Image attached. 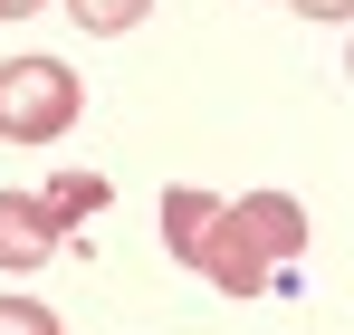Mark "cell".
I'll list each match as a JSON object with an SVG mask.
<instances>
[{
  "label": "cell",
  "mask_w": 354,
  "mask_h": 335,
  "mask_svg": "<svg viewBox=\"0 0 354 335\" xmlns=\"http://www.w3.org/2000/svg\"><path fill=\"white\" fill-rule=\"evenodd\" d=\"M297 249H306V211H297L288 192H239V201H221L211 211V230H201V278L221 287V297H259V287L288 269Z\"/></svg>",
  "instance_id": "obj_1"
},
{
  "label": "cell",
  "mask_w": 354,
  "mask_h": 335,
  "mask_svg": "<svg viewBox=\"0 0 354 335\" xmlns=\"http://www.w3.org/2000/svg\"><path fill=\"white\" fill-rule=\"evenodd\" d=\"M86 115V87L58 57H0V144H58Z\"/></svg>",
  "instance_id": "obj_2"
},
{
  "label": "cell",
  "mask_w": 354,
  "mask_h": 335,
  "mask_svg": "<svg viewBox=\"0 0 354 335\" xmlns=\"http://www.w3.org/2000/svg\"><path fill=\"white\" fill-rule=\"evenodd\" d=\"M58 249H67V230L48 221V201H39V192H0V269H10V278L48 269Z\"/></svg>",
  "instance_id": "obj_3"
},
{
  "label": "cell",
  "mask_w": 354,
  "mask_h": 335,
  "mask_svg": "<svg viewBox=\"0 0 354 335\" xmlns=\"http://www.w3.org/2000/svg\"><path fill=\"white\" fill-rule=\"evenodd\" d=\"M211 211H221V192H201V182H173V192H163V249H173L182 269L201 259V230H211Z\"/></svg>",
  "instance_id": "obj_4"
},
{
  "label": "cell",
  "mask_w": 354,
  "mask_h": 335,
  "mask_svg": "<svg viewBox=\"0 0 354 335\" xmlns=\"http://www.w3.org/2000/svg\"><path fill=\"white\" fill-rule=\"evenodd\" d=\"M39 201H48V221H58V230H77L86 211H106V172H58Z\"/></svg>",
  "instance_id": "obj_5"
},
{
  "label": "cell",
  "mask_w": 354,
  "mask_h": 335,
  "mask_svg": "<svg viewBox=\"0 0 354 335\" xmlns=\"http://www.w3.org/2000/svg\"><path fill=\"white\" fill-rule=\"evenodd\" d=\"M144 10H153V0H67V19H77L86 39H124Z\"/></svg>",
  "instance_id": "obj_6"
},
{
  "label": "cell",
  "mask_w": 354,
  "mask_h": 335,
  "mask_svg": "<svg viewBox=\"0 0 354 335\" xmlns=\"http://www.w3.org/2000/svg\"><path fill=\"white\" fill-rule=\"evenodd\" d=\"M0 335H67V326L39 307V297H0Z\"/></svg>",
  "instance_id": "obj_7"
},
{
  "label": "cell",
  "mask_w": 354,
  "mask_h": 335,
  "mask_svg": "<svg viewBox=\"0 0 354 335\" xmlns=\"http://www.w3.org/2000/svg\"><path fill=\"white\" fill-rule=\"evenodd\" d=\"M297 10H306V19H345L354 0H297Z\"/></svg>",
  "instance_id": "obj_8"
},
{
  "label": "cell",
  "mask_w": 354,
  "mask_h": 335,
  "mask_svg": "<svg viewBox=\"0 0 354 335\" xmlns=\"http://www.w3.org/2000/svg\"><path fill=\"white\" fill-rule=\"evenodd\" d=\"M29 10H48V0H0V19H29Z\"/></svg>",
  "instance_id": "obj_9"
}]
</instances>
